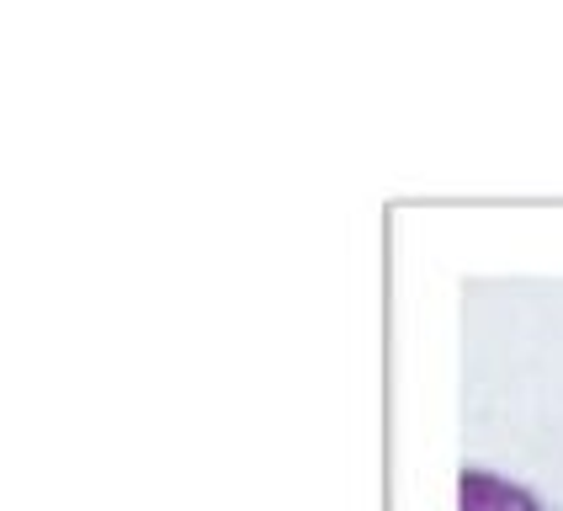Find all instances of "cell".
<instances>
[{
  "label": "cell",
  "mask_w": 563,
  "mask_h": 511,
  "mask_svg": "<svg viewBox=\"0 0 563 511\" xmlns=\"http://www.w3.org/2000/svg\"><path fill=\"white\" fill-rule=\"evenodd\" d=\"M457 507H463V511H548L532 490H527V485L489 475V469H463Z\"/></svg>",
  "instance_id": "obj_1"
}]
</instances>
